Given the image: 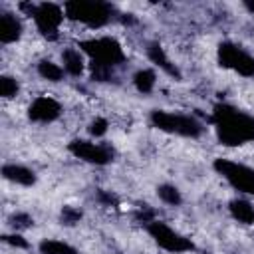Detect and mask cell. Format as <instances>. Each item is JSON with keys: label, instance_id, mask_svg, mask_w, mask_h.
Instances as JSON below:
<instances>
[{"label": "cell", "instance_id": "1", "mask_svg": "<svg viewBox=\"0 0 254 254\" xmlns=\"http://www.w3.org/2000/svg\"><path fill=\"white\" fill-rule=\"evenodd\" d=\"M210 121L216 127V135L220 143L234 147L254 139V117L236 111L230 105L218 103L210 115Z\"/></svg>", "mask_w": 254, "mask_h": 254}, {"label": "cell", "instance_id": "2", "mask_svg": "<svg viewBox=\"0 0 254 254\" xmlns=\"http://www.w3.org/2000/svg\"><path fill=\"white\" fill-rule=\"evenodd\" d=\"M64 10H65V16L69 20L83 22V24H87L91 28L105 26L111 20V14H113V8L107 2H81V0H75V2H67L64 6Z\"/></svg>", "mask_w": 254, "mask_h": 254}, {"label": "cell", "instance_id": "3", "mask_svg": "<svg viewBox=\"0 0 254 254\" xmlns=\"http://www.w3.org/2000/svg\"><path fill=\"white\" fill-rule=\"evenodd\" d=\"M151 123L157 129L177 133V135H185V137H198L202 133V125L190 115H177V113H169V111H153L151 113Z\"/></svg>", "mask_w": 254, "mask_h": 254}, {"label": "cell", "instance_id": "4", "mask_svg": "<svg viewBox=\"0 0 254 254\" xmlns=\"http://www.w3.org/2000/svg\"><path fill=\"white\" fill-rule=\"evenodd\" d=\"M79 48L91 56L93 62H99L103 65H119L125 62V54L117 40L113 38H99V40H83L79 42Z\"/></svg>", "mask_w": 254, "mask_h": 254}, {"label": "cell", "instance_id": "5", "mask_svg": "<svg viewBox=\"0 0 254 254\" xmlns=\"http://www.w3.org/2000/svg\"><path fill=\"white\" fill-rule=\"evenodd\" d=\"M218 62L224 67H230L246 77L254 75V58L250 54H246L240 46L230 44V42H222L218 46Z\"/></svg>", "mask_w": 254, "mask_h": 254}, {"label": "cell", "instance_id": "6", "mask_svg": "<svg viewBox=\"0 0 254 254\" xmlns=\"http://www.w3.org/2000/svg\"><path fill=\"white\" fill-rule=\"evenodd\" d=\"M214 169L238 190L254 194V169H248L244 165L226 161V159H216Z\"/></svg>", "mask_w": 254, "mask_h": 254}, {"label": "cell", "instance_id": "7", "mask_svg": "<svg viewBox=\"0 0 254 254\" xmlns=\"http://www.w3.org/2000/svg\"><path fill=\"white\" fill-rule=\"evenodd\" d=\"M32 18H34L38 30L42 32V36H46L48 40H56L58 38V28L64 20V10L58 4L42 2L34 8Z\"/></svg>", "mask_w": 254, "mask_h": 254}, {"label": "cell", "instance_id": "8", "mask_svg": "<svg viewBox=\"0 0 254 254\" xmlns=\"http://www.w3.org/2000/svg\"><path fill=\"white\" fill-rule=\"evenodd\" d=\"M147 230H149V234L155 238V242H157L161 248L169 250V252H187V250H194V244H192L189 238L177 234V232L171 230L165 222L153 220V222L147 224Z\"/></svg>", "mask_w": 254, "mask_h": 254}, {"label": "cell", "instance_id": "9", "mask_svg": "<svg viewBox=\"0 0 254 254\" xmlns=\"http://www.w3.org/2000/svg\"><path fill=\"white\" fill-rule=\"evenodd\" d=\"M67 149L77 159H83V161L95 163V165H107L113 157V153L105 145H95V143H89V141H71Z\"/></svg>", "mask_w": 254, "mask_h": 254}, {"label": "cell", "instance_id": "10", "mask_svg": "<svg viewBox=\"0 0 254 254\" xmlns=\"http://www.w3.org/2000/svg\"><path fill=\"white\" fill-rule=\"evenodd\" d=\"M60 113H62L60 103L52 97H46V95L34 99V103L30 105V111H28L32 121H42V123H50V121L58 119Z\"/></svg>", "mask_w": 254, "mask_h": 254}, {"label": "cell", "instance_id": "11", "mask_svg": "<svg viewBox=\"0 0 254 254\" xmlns=\"http://www.w3.org/2000/svg\"><path fill=\"white\" fill-rule=\"evenodd\" d=\"M22 34V24L14 14L4 12L0 16V42L2 44H12L20 38Z\"/></svg>", "mask_w": 254, "mask_h": 254}, {"label": "cell", "instance_id": "12", "mask_svg": "<svg viewBox=\"0 0 254 254\" xmlns=\"http://www.w3.org/2000/svg\"><path fill=\"white\" fill-rule=\"evenodd\" d=\"M147 56H149V60L153 62V64H157L161 69H165L169 75H173V77H177V79H181V71L169 62V58L165 56V50L161 48V44L159 42H153V44H149V48H147Z\"/></svg>", "mask_w": 254, "mask_h": 254}, {"label": "cell", "instance_id": "13", "mask_svg": "<svg viewBox=\"0 0 254 254\" xmlns=\"http://www.w3.org/2000/svg\"><path fill=\"white\" fill-rule=\"evenodd\" d=\"M2 175L12 181V183H18V185H24V187H30L36 183V175L26 169V167H20V165H4L2 169Z\"/></svg>", "mask_w": 254, "mask_h": 254}, {"label": "cell", "instance_id": "14", "mask_svg": "<svg viewBox=\"0 0 254 254\" xmlns=\"http://www.w3.org/2000/svg\"><path fill=\"white\" fill-rule=\"evenodd\" d=\"M62 60H64V67H65L67 73H71V75H81V71H83V60H81V56H79L77 50L67 48V50L62 54Z\"/></svg>", "mask_w": 254, "mask_h": 254}, {"label": "cell", "instance_id": "15", "mask_svg": "<svg viewBox=\"0 0 254 254\" xmlns=\"http://www.w3.org/2000/svg\"><path fill=\"white\" fill-rule=\"evenodd\" d=\"M230 212H232L234 218H238V220L244 222V224L254 222V208H252V204L246 202V200H240V198L232 200V202H230Z\"/></svg>", "mask_w": 254, "mask_h": 254}, {"label": "cell", "instance_id": "16", "mask_svg": "<svg viewBox=\"0 0 254 254\" xmlns=\"http://www.w3.org/2000/svg\"><path fill=\"white\" fill-rule=\"evenodd\" d=\"M40 252L42 254H77V250L65 242L60 240H42L40 242Z\"/></svg>", "mask_w": 254, "mask_h": 254}, {"label": "cell", "instance_id": "17", "mask_svg": "<svg viewBox=\"0 0 254 254\" xmlns=\"http://www.w3.org/2000/svg\"><path fill=\"white\" fill-rule=\"evenodd\" d=\"M38 73L44 77V79H50V81H60L62 75H64V69L60 65H56L54 62L50 60H42L38 64Z\"/></svg>", "mask_w": 254, "mask_h": 254}, {"label": "cell", "instance_id": "18", "mask_svg": "<svg viewBox=\"0 0 254 254\" xmlns=\"http://www.w3.org/2000/svg\"><path fill=\"white\" fill-rule=\"evenodd\" d=\"M133 81H135V87H137L141 93H151V89H153V85H155V71H151V69H141V71L135 73Z\"/></svg>", "mask_w": 254, "mask_h": 254}, {"label": "cell", "instance_id": "19", "mask_svg": "<svg viewBox=\"0 0 254 254\" xmlns=\"http://www.w3.org/2000/svg\"><path fill=\"white\" fill-rule=\"evenodd\" d=\"M157 194H159V198L163 200V202H167V204H181V192L173 187V185H161L159 189H157Z\"/></svg>", "mask_w": 254, "mask_h": 254}, {"label": "cell", "instance_id": "20", "mask_svg": "<svg viewBox=\"0 0 254 254\" xmlns=\"http://www.w3.org/2000/svg\"><path fill=\"white\" fill-rule=\"evenodd\" d=\"M91 77L95 81H109L113 77V67L109 65H103L99 62H93L91 60Z\"/></svg>", "mask_w": 254, "mask_h": 254}, {"label": "cell", "instance_id": "21", "mask_svg": "<svg viewBox=\"0 0 254 254\" xmlns=\"http://www.w3.org/2000/svg\"><path fill=\"white\" fill-rule=\"evenodd\" d=\"M16 91H18L16 79H12L8 75H2L0 77V95L2 97H12V95H16Z\"/></svg>", "mask_w": 254, "mask_h": 254}, {"label": "cell", "instance_id": "22", "mask_svg": "<svg viewBox=\"0 0 254 254\" xmlns=\"http://www.w3.org/2000/svg\"><path fill=\"white\" fill-rule=\"evenodd\" d=\"M79 218H81V210H77L73 206H64L62 208V224L71 226V224L79 222Z\"/></svg>", "mask_w": 254, "mask_h": 254}, {"label": "cell", "instance_id": "23", "mask_svg": "<svg viewBox=\"0 0 254 254\" xmlns=\"http://www.w3.org/2000/svg\"><path fill=\"white\" fill-rule=\"evenodd\" d=\"M105 131H107V121H105L103 117H97V119L91 121L89 133H91L93 137H101V135H105Z\"/></svg>", "mask_w": 254, "mask_h": 254}, {"label": "cell", "instance_id": "24", "mask_svg": "<svg viewBox=\"0 0 254 254\" xmlns=\"http://www.w3.org/2000/svg\"><path fill=\"white\" fill-rule=\"evenodd\" d=\"M10 220H12V226H16V228H28V226L34 224L32 216L26 214V212H18V214H14Z\"/></svg>", "mask_w": 254, "mask_h": 254}, {"label": "cell", "instance_id": "25", "mask_svg": "<svg viewBox=\"0 0 254 254\" xmlns=\"http://www.w3.org/2000/svg\"><path fill=\"white\" fill-rule=\"evenodd\" d=\"M135 218L139 220V222H145V224H149V222H153V218H155V210L153 208H147V206H143L137 214H135Z\"/></svg>", "mask_w": 254, "mask_h": 254}, {"label": "cell", "instance_id": "26", "mask_svg": "<svg viewBox=\"0 0 254 254\" xmlns=\"http://www.w3.org/2000/svg\"><path fill=\"white\" fill-rule=\"evenodd\" d=\"M2 238H4V242L12 244V246H18V248H28V242H26L22 236H18V234H4Z\"/></svg>", "mask_w": 254, "mask_h": 254}, {"label": "cell", "instance_id": "27", "mask_svg": "<svg viewBox=\"0 0 254 254\" xmlns=\"http://www.w3.org/2000/svg\"><path fill=\"white\" fill-rule=\"evenodd\" d=\"M97 198L101 200V202H105V204H117V198L111 194V192H107V190H97Z\"/></svg>", "mask_w": 254, "mask_h": 254}, {"label": "cell", "instance_id": "28", "mask_svg": "<svg viewBox=\"0 0 254 254\" xmlns=\"http://www.w3.org/2000/svg\"><path fill=\"white\" fill-rule=\"evenodd\" d=\"M244 6H246V8L250 10V12H254V2H250V0H246V2H244Z\"/></svg>", "mask_w": 254, "mask_h": 254}]
</instances>
